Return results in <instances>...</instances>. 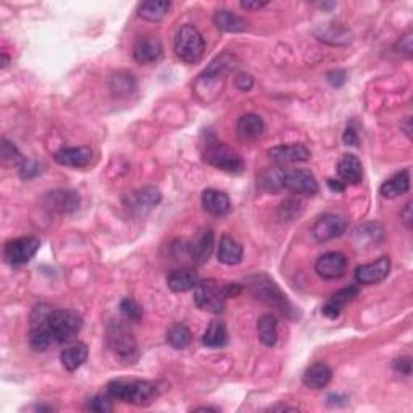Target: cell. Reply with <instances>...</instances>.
<instances>
[{"label":"cell","mask_w":413,"mask_h":413,"mask_svg":"<svg viewBox=\"0 0 413 413\" xmlns=\"http://www.w3.org/2000/svg\"><path fill=\"white\" fill-rule=\"evenodd\" d=\"M105 391L112 399L138 407L150 405L162 394L159 383L143 379H113L107 384Z\"/></svg>","instance_id":"obj_1"},{"label":"cell","mask_w":413,"mask_h":413,"mask_svg":"<svg viewBox=\"0 0 413 413\" xmlns=\"http://www.w3.org/2000/svg\"><path fill=\"white\" fill-rule=\"evenodd\" d=\"M246 286L249 291L252 292L255 299H258L260 302H263L265 306L278 310L281 315H284L286 318H297L299 312L297 308L289 302V299L286 297L278 284L270 278L268 275L258 273L252 275L246 280Z\"/></svg>","instance_id":"obj_2"},{"label":"cell","mask_w":413,"mask_h":413,"mask_svg":"<svg viewBox=\"0 0 413 413\" xmlns=\"http://www.w3.org/2000/svg\"><path fill=\"white\" fill-rule=\"evenodd\" d=\"M83 317L73 308L52 310L48 315V329H51L53 344H68L79 331L83 329Z\"/></svg>","instance_id":"obj_3"},{"label":"cell","mask_w":413,"mask_h":413,"mask_svg":"<svg viewBox=\"0 0 413 413\" xmlns=\"http://www.w3.org/2000/svg\"><path fill=\"white\" fill-rule=\"evenodd\" d=\"M205 52V41L194 25L179 26L175 36V53L188 65L199 63Z\"/></svg>","instance_id":"obj_4"},{"label":"cell","mask_w":413,"mask_h":413,"mask_svg":"<svg viewBox=\"0 0 413 413\" xmlns=\"http://www.w3.org/2000/svg\"><path fill=\"white\" fill-rule=\"evenodd\" d=\"M107 342L118 358L133 363L138 358V342L133 329L124 322H110L107 326Z\"/></svg>","instance_id":"obj_5"},{"label":"cell","mask_w":413,"mask_h":413,"mask_svg":"<svg viewBox=\"0 0 413 413\" xmlns=\"http://www.w3.org/2000/svg\"><path fill=\"white\" fill-rule=\"evenodd\" d=\"M204 159L209 165L218 168L221 171L232 173V175H239V173H242L244 168H246L242 157L239 155L236 150L228 148V145L223 143H218V140L206 143L204 150Z\"/></svg>","instance_id":"obj_6"},{"label":"cell","mask_w":413,"mask_h":413,"mask_svg":"<svg viewBox=\"0 0 413 413\" xmlns=\"http://www.w3.org/2000/svg\"><path fill=\"white\" fill-rule=\"evenodd\" d=\"M52 308L46 303H39L32 308L29 320V347L34 352H44L53 344L51 329H48V315Z\"/></svg>","instance_id":"obj_7"},{"label":"cell","mask_w":413,"mask_h":413,"mask_svg":"<svg viewBox=\"0 0 413 413\" xmlns=\"http://www.w3.org/2000/svg\"><path fill=\"white\" fill-rule=\"evenodd\" d=\"M194 303L209 313H221L226 306L223 284L215 280L199 281L194 287Z\"/></svg>","instance_id":"obj_8"},{"label":"cell","mask_w":413,"mask_h":413,"mask_svg":"<svg viewBox=\"0 0 413 413\" xmlns=\"http://www.w3.org/2000/svg\"><path fill=\"white\" fill-rule=\"evenodd\" d=\"M41 247V241L34 236L10 239L4 246L5 262L12 266H20L28 263L34 257Z\"/></svg>","instance_id":"obj_9"},{"label":"cell","mask_w":413,"mask_h":413,"mask_svg":"<svg viewBox=\"0 0 413 413\" xmlns=\"http://www.w3.org/2000/svg\"><path fill=\"white\" fill-rule=\"evenodd\" d=\"M162 200V192L154 186H148L139 189V191L131 192L124 200L126 209L131 211L134 216H144L150 210H154Z\"/></svg>","instance_id":"obj_10"},{"label":"cell","mask_w":413,"mask_h":413,"mask_svg":"<svg viewBox=\"0 0 413 413\" xmlns=\"http://www.w3.org/2000/svg\"><path fill=\"white\" fill-rule=\"evenodd\" d=\"M347 230V221L341 215L324 214L315 221L312 235L318 242H328L344 235Z\"/></svg>","instance_id":"obj_11"},{"label":"cell","mask_w":413,"mask_h":413,"mask_svg":"<svg viewBox=\"0 0 413 413\" xmlns=\"http://www.w3.org/2000/svg\"><path fill=\"white\" fill-rule=\"evenodd\" d=\"M349 260L342 252H328L323 254L322 257L315 263V271L320 278L323 280H339L346 275Z\"/></svg>","instance_id":"obj_12"},{"label":"cell","mask_w":413,"mask_h":413,"mask_svg":"<svg viewBox=\"0 0 413 413\" xmlns=\"http://www.w3.org/2000/svg\"><path fill=\"white\" fill-rule=\"evenodd\" d=\"M215 247V236L214 230L211 228H200V230L195 232V236L188 246L189 257H191L195 265H204L209 262L211 252H214Z\"/></svg>","instance_id":"obj_13"},{"label":"cell","mask_w":413,"mask_h":413,"mask_svg":"<svg viewBox=\"0 0 413 413\" xmlns=\"http://www.w3.org/2000/svg\"><path fill=\"white\" fill-rule=\"evenodd\" d=\"M391 270V258L389 257H379L372 263L360 265L355 270V281L358 284L372 286L388 278Z\"/></svg>","instance_id":"obj_14"},{"label":"cell","mask_w":413,"mask_h":413,"mask_svg":"<svg viewBox=\"0 0 413 413\" xmlns=\"http://www.w3.org/2000/svg\"><path fill=\"white\" fill-rule=\"evenodd\" d=\"M284 189L297 195H315L318 192V181L308 170H292L286 173Z\"/></svg>","instance_id":"obj_15"},{"label":"cell","mask_w":413,"mask_h":413,"mask_svg":"<svg viewBox=\"0 0 413 413\" xmlns=\"http://www.w3.org/2000/svg\"><path fill=\"white\" fill-rule=\"evenodd\" d=\"M163 55L162 41L155 36H140L134 42L133 57L140 65H152L159 62Z\"/></svg>","instance_id":"obj_16"},{"label":"cell","mask_w":413,"mask_h":413,"mask_svg":"<svg viewBox=\"0 0 413 413\" xmlns=\"http://www.w3.org/2000/svg\"><path fill=\"white\" fill-rule=\"evenodd\" d=\"M53 159L58 165L70 168H86L92 163L94 152L91 148H63L55 152Z\"/></svg>","instance_id":"obj_17"},{"label":"cell","mask_w":413,"mask_h":413,"mask_svg":"<svg viewBox=\"0 0 413 413\" xmlns=\"http://www.w3.org/2000/svg\"><path fill=\"white\" fill-rule=\"evenodd\" d=\"M44 202L52 211H57V214L63 215L73 214V211L78 210L81 199L74 191H63V189H60V191L47 192Z\"/></svg>","instance_id":"obj_18"},{"label":"cell","mask_w":413,"mask_h":413,"mask_svg":"<svg viewBox=\"0 0 413 413\" xmlns=\"http://www.w3.org/2000/svg\"><path fill=\"white\" fill-rule=\"evenodd\" d=\"M268 157L278 165L282 163H297L310 160V150L303 144H287V145H276L268 150Z\"/></svg>","instance_id":"obj_19"},{"label":"cell","mask_w":413,"mask_h":413,"mask_svg":"<svg viewBox=\"0 0 413 413\" xmlns=\"http://www.w3.org/2000/svg\"><path fill=\"white\" fill-rule=\"evenodd\" d=\"M263 131L265 123L257 113H246L237 119L236 133L239 140H242V143H254V140L262 138Z\"/></svg>","instance_id":"obj_20"},{"label":"cell","mask_w":413,"mask_h":413,"mask_svg":"<svg viewBox=\"0 0 413 413\" xmlns=\"http://www.w3.org/2000/svg\"><path fill=\"white\" fill-rule=\"evenodd\" d=\"M338 175L341 181L350 186H358L363 181V165L354 154H344L338 162Z\"/></svg>","instance_id":"obj_21"},{"label":"cell","mask_w":413,"mask_h":413,"mask_svg":"<svg viewBox=\"0 0 413 413\" xmlns=\"http://www.w3.org/2000/svg\"><path fill=\"white\" fill-rule=\"evenodd\" d=\"M357 296H358L357 286H349V287H344V289L338 291L336 294H333L328 299V301H326V303L322 308L323 315L331 320L338 318L347 303H350Z\"/></svg>","instance_id":"obj_22"},{"label":"cell","mask_w":413,"mask_h":413,"mask_svg":"<svg viewBox=\"0 0 413 413\" xmlns=\"http://www.w3.org/2000/svg\"><path fill=\"white\" fill-rule=\"evenodd\" d=\"M202 206L206 214L214 216H225L231 210V200L228 194L216 191V189H206L202 192Z\"/></svg>","instance_id":"obj_23"},{"label":"cell","mask_w":413,"mask_h":413,"mask_svg":"<svg viewBox=\"0 0 413 413\" xmlns=\"http://www.w3.org/2000/svg\"><path fill=\"white\" fill-rule=\"evenodd\" d=\"M237 67V60L235 55H231V53H221V55L216 57L215 60H211L209 67H206L202 73L199 74V79H218L223 78V76H226L228 73H231L232 70Z\"/></svg>","instance_id":"obj_24"},{"label":"cell","mask_w":413,"mask_h":413,"mask_svg":"<svg viewBox=\"0 0 413 413\" xmlns=\"http://www.w3.org/2000/svg\"><path fill=\"white\" fill-rule=\"evenodd\" d=\"M331 378H333V369L323 362H317L303 372L302 383L310 389H323L329 384Z\"/></svg>","instance_id":"obj_25"},{"label":"cell","mask_w":413,"mask_h":413,"mask_svg":"<svg viewBox=\"0 0 413 413\" xmlns=\"http://www.w3.org/2000/svg\"><path fill=\"white\" fill-rule=\"evenodd\" d=\"M410 189V170H402L391 176L388 181H384L379 188V194L384 199H395L399 195H404Z\"/></svg>","instance_id":"obj_26"},{"label":"cell","mask_w":413,"mask_h":413,"mask_svg":"<svg viewBox=\"0 0 413 413\" xmlns=\"http://www.w3.org/2000/svg\"><path fill=\"white\" fill-rule=\"evenodd\" d=\"M318 41L329 46H347L352 41L350 31L341 25H324L315 29Z\"/></svg>","instance_id":"obj_27"},{"label":"cell","mask_w":413,"mask_h":413,"mask_svg":"<svg viewBox=\"0 0 413 413\" xmlns=\"http://www.w3.org/2000/svg\"><path fill=\"white\" fill-rule=\"evenodd\" d=\"M89 355V349L84 342H76V344L67 347V349L62 350L60 354V362H62L63 368L67 372L73 373L76 369L83 367V363L88 360Z\"/></svg>","instance_id":"obj_28"},{"label":"cell","mask_w":413,"mask_h":413,"mask_svg":"<svg viewBox=\"0 0 413 413\" xmlns=\"http://www.w3.org/2000/svg\"><path fill=\"white\" fill-rule=\"evenodd\" d=\"M136 88H138V83H136L134 74L129 72H117L108 78V89L118 99L134 94Z\"/></svg>","instance_id":"obj_29"},{"label":"cell","mask_w":413,"mask_h":413,"mask_svg":"<svg viewBox=\"0 0 413 413\" xmlns=\"http://www.w3.org/2000/svg\"><path fill=\"white\" fill-rule=\"evenodd\" d=\"M199 278L191 270H173L166 276V284L173 292H188L197 286Z\"/></svg>","instance_id":"obj_30"},{"label":"cell","mask_w":413,"mask_h":413,"mask_svg":"<svg viewBox=\"0 0 413 413\" xmlns=\"http://www.w3.org/2000/svg\"><path fill=\"white\" fill-rule=\"evenodd\" d=\"M216 255H218V262L223 265H237L242 260V247L236 239L225 235L220 239Z\"/></svg>","instance_id":"obj_31"},{"label":"cell","mask_w":413,"mask_h":413,"mask_svg":"<svg viewBox=\"0 0 413 413\" xmlns=\"http://www.w3.org/2000/svg\"><path fill=\"white\" fill-rule=\"evenodd\" d=\"M258 339L266 347H275L278 342V320L275 315L265 313L257 322Z\"/></svg>","instance_id":"obj_32"},{"label":"cell","mask_w":413,"mask_h":413,"mask_svg":"<svg viewBox=\"0 0 413 413\" xmlns=\"http://www.w3.org/2000/svg\"><path fill=\"white\" fill-rule=\"evenodd\" d=\"M214 23L216 28L225 32H242L247 29L246 20H242L241 16L235 15L230 10H218L214 15Z\"/></svg>","instance_id":"obj_33"},{"label":"cell","mask_w":413,"mask_h":413,"mask_svg":"<svg viewBox=\"0 0 413 413\" xmlns=\"http://www.w3.org/2000/svg\"><path fill=\"white\" fill-rule=\"evenodd\" d=\"M228 342V331L226 324L221 320H214L209 324V328L205 329L202 336V344L209 349H220V347L226 346Z\"/></svg>","instance_id":"obj_34"},{"label":"cell","mask_w":413,"mask_h":413,"mask_svg":"<svg viewBox=\"0 0 413 413\" xmlns=\"http://www.w3.org/2000/svg\"><path fill=\"white\" fill-rule=\"evenodd\" d=\"M284 176L286 171H282L280 166H270L258 175V186L266 192H280L284 189Z\"/></svg>","instance_id":"obj_35"},{"label":"cell","mask_w":413,"mask_h":413,"mask_svg":"<svg viewBox=\"0 0 413 413\" xmlns=\"http://www.w3.org/2000/svg\"><path fill=\"white\" fill-rule=\"evenodd\" d=\"M170 7L171 4L168 2V0H149V2L139 5L138 15L145 21L157 23V21H162L165 18Z\"/></svg>","instance_id":"obj_36"},{"label":"cell","mask_w":413,"mask_h":413,"mask_svg":"<svg viewBox=\"0 0 413 413\" xmlns=\"http://www.w3.org/2000/svg\"><path fill=\"white\" fill-rule=\"evenodd\" d=\"M191 341H192L191 329H189L184 323H178L175 326H171L166 333V342L176 350L186 349V347L191 344Z\"/></svg>","instance_id":"obj_37"},{"label":"cell","mask_w":413,"mask_h":413,"mask_svg":"<svg viewBox=\"0 0 413 413\" xmlns=\"http://www.w3.org/2000/svg\"><path fill=\"white\" fill-rule=\"evenodd\" d=\"M302 211H303V204L301 202V200H299V199H287L280 205L278 215H280L281 220L292 221V220L299 218V216L302 215Z\"/></svg>","instance_id":"obj_38"},{"label":"cell","mask_w":413,"mask_h":413,"mask_svg":"<svg viewBox=\"0 0 413 413\" xmlns=\"http://www.w3.org/2000/svg\"><path fill=\"white\" fill-rule=\"evenodd\" d=\"M119 312H122L123 317L131 323H139L144 317L143 307H140L138 302L133 301V299H129V297L123 299V301L119 302Z\"/></svg>","instance_id":"obj_39"},{"label":"cell","mask_w":413,"mask_h":413,"mask_svg":"<svg viewBox=\"0 0 413 413\" xmlns=\"http://www.w3.org/2000/svg\"><path fill=\"white\" fill-rule=\"evenodd\" d=\"M112 398L110 395H96V398L89 399L88 402V409L91 412H97V413H107V412H112L113 410V405H112Z\"/></svg>","instance_id":"obj_40"},{"label":"cell","mask_w":413,"mask_h":413,"mask_svg":"<svg viewBox=\"0 0 413 413\" xmlns=\"http://www.w3.org/2000/svg\"><path fill=\"white\" fill-rule=\"evenodd\" d=\"M2 159L5 162H8V160L13 162L16 166H20L21 163H23L25 157L20 154L18 149L15 148V144H12L7 139H4V143H2Z\"/></svg>","instance_id":"obj_41"},{"label":"cell","mask_w":413,"mask_h":413,"mask_svg":"<svg viewBox=\"0 0 413 413\" xmlns=\"http://www.w3.org/2000/svg\"><path fill=\"white\" fill-rule=\"evenodd\" d=\"M18 173L23 179H31L39 173V166H37L34 162H29L28 159H25L23 163L18 166Z\"/></svg>","instance_id":"obj_42"},{"label":"cell","mask_w":413,"mask_h":413,"mask_svg":"<svg viewBox=\"0 0 413 413\" xmlns=\"http://www.w3.org/2000/svg\"><path fill=\"white\" fill-rule=\"evenodd\" d=\"M235 86H236V89H239L241 92H249L254 88L252 74L239 73L235 78Z\"/></svg>","instance_id":"obj_43"},{"label":"cell","mask_w":413,"mask_h":413,"mask_svg":"<svg viewBox=\"0 0 413 413\" xmlns=\"http://www.w3.org/2000/svg\"><path fill=\"white\" fill-rule=\"evenodd\" d=\"M326 79H328V83L333 86V88H341V86L346 83L347 74L346 72H342V70H333V72L326 73Z\"/></svg>","instance_id":"obj_44"},{"label":"cell","mask_w":413,"mask_h":413,"mask_svg":"<svg viewBox=\"0 0 413 413\" xmlns=\"http://www.w3.org/2000/svg\"><path fill=\"white\" fill-rule=\"evenodd\" d=\"M394 369L404 376H410L412 374V358L410 357H402L394 360Z\"/></svg>","instance_id":"obj_45"},{"label":"cell","mask_w":413,"mask_h":413,"mask_svg":"<svg viewBox=\"0 0 413 413\" xmlns=\"http://www.w3.org/2000/svg\"><path fill=\"white\" fill-rule=\"evenodd\" d=\"M412 31H409L407 32V34H404L400 37L399 39V42H398V51H400V52H404L405 55H412Z\"/></svg>","instance_id":"obj_46"},{"label":"cell","mask_w":413,"mask_h":413,"mask_svg":"<svg viewBox=\"0 0 413 413\" xmlns=\"http://www.w3.org/2000/svg\"><path fill=\"white\" fill-rule=\"evenodd\" d=\"M342 140H344V144L347 145H358V134L354 124H349V126L346 128L344 136H342Z\"/></svg>","instance_id":"obj_47"},{"label":"cell","mask_w":413,"mask_h":413,"mask_svg":"<svg viewBox=\"0 0 413 413\" xmlns=\"http://www.w3.org/2000/svg\"><path fill=\"white\" fill-rule=\"evenodd\" d=\"M223 291H225L226 299L237 297L242 292V286L239 282H226V284H223Z\"/></svg>","instance_id":"obj_48"},{"label":"cell","mask_w":413,"mask_h":413,"mask_svg":"<svg viewBox=\"0 0 413 413\" xmlns=\"http://www.w3.org/2000/svg\"><path fill=\"white\" fill-rule=\"evenodd\" d=\"M326 183H328V186H329L331 191H334V192H344V191H346V184L342 183L341 179H333V178H329Z\"/></svg>","instance_id":"obj_49"},{"label":"cell","mask_w":413,"mask_h":413,"mask_svg":"<svg viewBox=\"0 0 413 413\" xmlns=\"http://www.w3.org/2000/svg\"><path fill=\"white\" fill-rule=\"evenodd\" d=\"M400 216H402V221L405 223V226L410 228L412 226V204L410 202L405 204V206H404V210H402Z\"/></svg>","instance_id":"obj_50"},{"label":"cell","mask_w":413,"mask_h":413,"mask_svg":"<svg viewBox=\"0 0 413 413\" xmlns=\"http://www.w3.org/2000/svg\"><path fill=\"white\" fill-rule=\"evenodd\" d=\"M266 5H268L266 2H241V7L244 10H260L266 7Z\"/></svg>","instance_id":"obj_51"},{"label":"cell","mask_w":413,"mask_h":413,"mask_svg":"<svg viewBox=\"0 0 413 413\" xmlns=\"http://www.w3.org/2000/svg\"><path fill=\"white\" fill-rule=\"evenodd\" d=\"M341 399H346V398H342V395L331 394V395H328V404H329V405H339V400H341Z\"/></svg>","instance_id":"obj_52"},{"label":"cell","mask_w":413,"mask_h":413,"mask_svg":"<svg viewBox=\"0 0 413 413\" xmlns=\"http://www.w3.org/2000/svg\"><path fill=\"white\" fill-rule=\"evenodd\" d=\"M195 412H218L220 409H215V407H197V409H194Z\"/></svg>","instance_id":"obj_53"},{"label":"cell","mask_w":413,"mask_h":413,"mask_svg":"<svg viewBox=\"0 0 413 413\" xmlns=\"http://www.w3.org/2000/svg\"><path fill=\"white\" fill-rule=\"evenodd\" d=\"M404 128H405V129H404L405 134L409 136V138H410V136H412V134H410V117H407V118H405V124H404Z\"/></svg>","instance_id":"obj_54"},{"label":"cell","mask_w":413,"mask_h":413,"mask_svg":"<svg viewBox=\"0 0 413 413\" xmlns=\"http://www.w3.org/2000/svg\"><path fill=\"white\" fill-rule=\"evenodd\" d=\"M8 62H10V58H8V55L5 52H2V63H0V67L2 68H5L8 65Z\"/></svg>","instance_id":"obj_55"},{"label":"cell","mask_w":413,"mask_h":413,"mask_svg":"<svg viewBox=\"0 0 413 413\" xmlns=\"http://www.w3.org/2000/svg\"><path fill=\"white\" fill-rule=\"evenodd\" d=\"M273 410H297L296 407H287V405H278V407H273Z\"/></svg>","instance_id":"obj_56"}]
</instances>
